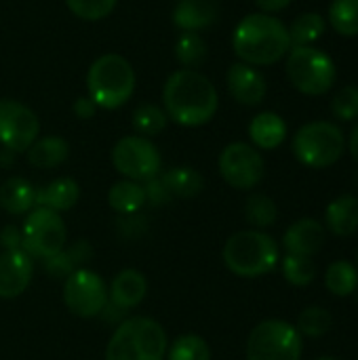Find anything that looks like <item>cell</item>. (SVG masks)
Returning <instances> with one entry per match:
<instances>
[{
    "mask_svg": "<svg viewBox=\"0 0 358 360\" xmlns=\"http://www.w3.org/2000/svg\"><path fill=\"white\" fill-rule=\"evenodd\" d=\"M219 108L215 84L198 70L173 72L162 89V110L169 120L181 127H203L213 120Z\"/></svg>",
    "mask_w": 358,
    "mask_h": 360,
    "instance_id": "6da1fadb",
    "label": "cell"
},
{
    "mask_svg": "<svg viewBox=\"0 0 358 360\" xmlns=\"http://www.w3.org/2000/svg\"><path fill=\"white\" fill-rule=\"evenodd\" d=\"M232 49L243 63L274 65L291 49L289 27L270 13H251L234 27Z\"/></svg>",
    "mask_w": 358,
    "mask_h": 360,
    "instance_id": "7a4b0ae2",
    "label": "cell"
},
{
    "mask_svg": "<svg viewBox=\"0 0 358 360\" xmlns=\"http://www.w3.org/2000/svg\"><path fill=\"white\" fill-rule=\"evenodd\" d=\"M167 348L169 340L158 321L131 316L114 329L106 346V360H165Z\"/></svg>",
    "mask_w": 358,
    "mask_h": 360,
    "instance_id": "3957f363",
    "label": "cell"
},
{
    "mask_svg": "<svg viewBox=\"0 0 358 360\" xmlns=\"http://www.w3.org/2000/svg\"><path fill=\"white\" fill-rule=\"evenodd\" d=\"M222 259L234 276L260 278L279 266V245L264 230H243L226 240Z\"/></svg>",
    "mask_w": 358,
    "mask_h": 360,
    "instance_id": "277c9868",
    "label": "cell"
},
{
    "mask_svg": "<svg viewBox=\"0 0 358 360\" xmlns=\"http://www.w3.org/2000/svg\"><path fill=\"white\" fill-rule=\"evenodd\" d=\"M135 84L133 65L116 53L97 57L87 72V95L103 110L122 108L133 97Z\"/></svg>",
    "mask_w": 358,
    "mask_h": 360,
    "instance_id": "5b68a950",
    "label": "cell"
},
{
    "mask_svg": "<svg viewBox=\"0 0 358 360\" xmlns=\"http://www.w3.org/2000/svg\"><path fill=\"white\" fill-rule=\"evenodd\" d=\"M295 158L310 169H327L346 152L344 131L329 120H314L298 129L291 141Z\"/></svg>",
    "mask_w": 358,
    "mask_h": 360,
    "instance_id": "8992f818",
    "label": "cell"
},
{
    "mask_svg": "<svg viewBox=\"0 0 358 360\" xmlns=\"http://www.w3.org/2000/svg\"><path fill=\"white\" fill-rule=\"evenodd\" d=\"M287 78L289 82L304 95H325L331 91L338 78V70L333 59L308 44V46H291L287 53Z\"/></svg>",
    "mask_w": 358,
    "mask_h": 360,
    "instance_id": "52a82bcc",
    "label": "cell"
},
{
    "mask_svg": "<svg viewBox=\"0 0 358 360\" xmlns=\"http://www.w3.org/2000/svg\"><path fill=\"white\" fill-rule=\"evenodd\" d=\"M302 352L300 331L281 319L262 321L247 340V360H302Z\"/></svg>",
    "mask_w": 358,
    "mask_h": 360,
    "instance_id": "ba28073f",
    "label": "cell"
},
{
    "mask_svg": "<svg viewBox=\"0 0 358 360\" xmlns=\"http://www.w3.org/2000/svg\"><path fill=\"white\" fill-rule=\"evenodd\" d=\"M112 165L124 179L143 184L160 175L162 156L152 139L141 135H127L114 143Z\"/></svg>",
    "mask_w": 358,
    "mask_h": 360,
    "instance_id": "9c48e42d",
    "label": "cell"
},
{
    "mask_svg": "<svg viewBox=\"0 0 358 360\" xmlns=\"http://www.w3.org/2000/svg\"><path fill=\"white\" fill-rule=\"evenodd\" d=\"M21 234L25 253L40 259L53 257L55 253L65 249L68 243V230L61 215L44 207H34L27 213L21 226Z\"/></svg>",
    "mask_w": 358,
    "mask_h": 360,
    "instance_id": "30bf717a",
    "label": "cell"
},
{
    "mask_svg": "<svg viewBox=\"0 0 358 360\" xmlns=\"http://www.w3.org/2000/svg\"><path fill=\"white\" fill-rule=\"evenodd\" d=\"M219 175L234 190H253L266 175V162L257 148L245 141L228 143L219 154Z\"/></svg>",
    "mask_w": 358,
    "mask_h": 360,
    "instance_id": "8fae6325",
    "label": "cell"
},
{
    "mask_svg": "<svg viewBox=\"0 0 358 360\" xmlns=\"http://www.w3.org/2000/svg\"><path fill=\"white\" fill-rule=\"evenodd\" d=\"M63 304L80 319H95L108 304V285L97 272L80 268L63 281Z\"/></svg>",
    "mask_w": 358,
    "mask_h": 360,
    "instance_id": "7c38bea8",
    "label": "cell"
},
{
    "mask_svg": "<svg viewBox=\"0 0 358 360\" xmlns=\"http://www.w3.org/2000/svg\"><path fill=\"white\" fill-rule=\"evenodd\" d=\"M40 133V120L32 108L17 99H0V146L19 154L25 152Z\"/></svg>",
    "mask_w": 358,
    "mask_h": 360,
    "instance_id": "4fadbf2b",
    "label": "cell"
},
{
    "mask_svg": "<svg viewBox=\"0 0 358 360\" xmlns=\"http://www.w3.org/2000/svg\"><path fill=\"white\" fill-rule=\"evenodd\" d=\"M34 259L25 251L0 253V300L19 297L32 283Z\"/></svg>",
    "mask_w": 358,
    "mask_h": 360,
    "instance_id": "5bb4252c",
    "label": "cell"
},
{
    "mask_svg": "<svg viewBox=\"0 0 358 360\" xmlns=\"http://www.w3.org/2000/svg\"><path fill=\"white\" fill-rule=\"evenodd\" d=\"M226 84H228V91L230 95L241 103V105H260L264 99H266V93H268V84H266V78L264 74L249 65V63H232L228 68V74H226Z\"/></svg>",
    "mask_w": 358,
    "mask_h": 360,
    "instance_id": "9a60e30c",
    "label": "cell"
},
{
    "mask_svg": "<svg viewBox=\"0 0 358 360\" xmlns=\"http://www.w3.org/2000/svg\"><path fill=\"white\" fill-rule=\"evenodd\" d=\"M327 240V230L321 221L312 217L298 219L291 224L283 236V247L291 255H302V257H314Z\"/></svg>",
    "mask_w": 358,
    "mask_h": 360,
    "instance_id": "2e32d148",
    "label": "cell"
},
{
    "mask_svg": "<svg viewBox=\"0 0 358 360\" xmlns=\"http://www.w3.org/2000/svg\"><path fill=\"white\" fill-rule=\"evenodd\" d=\"M146 293H148L146 276L139 270L127 268L114 276V281L108 289V304H112L114 308H118L122 312H129L143 302Z\"/></svg>",
    "mask_w": 358,
    "mask_h": 360,
    "instance_id": "e0dca14e",
    "label": "cell"
},
{
    "mask_svg": "<svg viewBox=\"0 0 358 360\" xmlns=\"http://www.w3.org/2000/svg\"><path fill=\"white\" fill-rule=\"evenodd\" d=\"M219 8V0H177L171 17L181 32H200L217 21Z\"/></svg>",
    "mask_w": 358,
    "mask_h": 360,
    "instance_id": "ac0fdd59",
    "label": "cell"
},
{
    "mask_svg": "<svg viewBox=\"0 0 358 360\" xmlns=\"http://www.w3.org/2000/svg\"><path fill=\"white\" fill-rule=\"evenodd\" d=\"M80 198V186L72 177H57L42 188H36V207L51 209L55 213H63L74 209Z\"/></svg>",
    "mask_w": 358,
    "mask_h": 360,
    "instance_id": "d6986e66",
    "label": "cell"
},
{
    "mask_svg": "<svg viewBox=\"0 0 358 360\" xmlns=\"http://www.w3.org/2000/svg\"><path fill=\"white\" fill-rule=\"evenodd\" d=\"M249 137L257 150H276L287 139V122L276 112H260L249 122Z\"/></svg>",
    "mask_w": 358,
    "mask_h": 360,
    "instance_id": "ffe728a7",
    "label": "cell"
},
{
    "mask_svg": "<svg viewBox=\"0 0 358 360\" xmlns=\"http://www.w3.org/2000/svg\"><path fill=\"white\" fill-rule=\"evenodd\" d=\"M325 230L335 236H352L358 232V198L352 194L338 196L327 205Z\"/></svg>",
    "mask_w": 358,
    "mask_h": 360,
    "instance_id": "44dd1931",
    "label": "cell"
},
{
    "mask_svg": "<svg viewBox=\"0 0 358 360\" xmlns=\"http://www.w3.org/2000/svg\"><path fill=\"white\" fill-rule=\"evenodd\" d=\"M91 257H93V247L87 240H76L74 245H70L68 249H61L53 257L42 259V264H44L46 274L65 281L72 272L84 268V264Z\"/></svg>",
    "mask_w": 358,
    "mask_h": 360,
    "instance_id": "7402d4cb",
    "label": "cell"
},
{
    "mask_svg": "<svg viewBox=\"0 0 358 360\" xmlns=\"http://www.w3.org/2000/svg\"><path fill=\"white\" fill-rule=\"evenodd\" d=\"M0 207L11 215H25L36 207V186L25 177H8L0 186Z\"/></svg>",
    "mask_w": 358,
    "mask_h": 360,
    "instance_id": "603a6c76",
    "label": "cell"
},
{
    "mask_svg": "<svg viewBox=\"0 0 358 360\" xmlns=\"http://www.w3.org/2000/svg\"><path fill=\"white\" fill-rule=\"evenodd\" d=\"M27 162L36 169H55L70 156V143L59 135L38 137L27 150Z\"/></svg>",
    "mask_w": 358,
    "mask_h": 360,
    "instance_id": "cb8c5ba5",
    "label": "cell"
},
{
    "mask_svg": "<svg viewBox=\"0 0 358 360\" xmlns=\"http://www.w3.org/2000/svg\"><path fill=\"white\" fill-rule=\"evenodd\" d=\"M108 205L118 215H135L146 205V192L139 181L120 179L108 192Z\"/></svg>",
    "mask_w": 358,
    "mask_h": 360,
    "instance_id": "d4e9b609",
    "label": "cell"
},
{
    "mask_svg": "<svg viewBox=\"0 0 358 360\" xmlns=\"http://www.w3.org/2000/svg\"><path fill=\"white\" fill-rule=\"evenodd\" d=\"M171 198H196L205 190L203 175L192 167H173L160 175Z\"/></svg>",
    "mask_w": 358,
    "mask_h": 360,
    "instance_id": "484cf974",
    "label": "cell"
},
{
    "mask_svg": "<svg viewBox=\"0 0 358 360\" xmlns=\"http://www.w3.org/2000/svg\"><path fill=\"white\" fill-rule=\"evenodd\" d=\"M209 55L207 42L198 32H181L175 40V59L186 70H198Z\"/></svg>",
    "mask_w": 358,
    "mask_h": 360,
    "instance_id": "4316f807",
    "label": "cell"
},
{
    "mask_svg": "<svg viewBox=\"0 0 358 360\" xmlns=\"http://www.w3.org/2000/svg\"><path fill=\"white\" fill-rule=\"evenodd\" d=\"M325 287L335 297H348L358 291V270L346 259L333 262L325 272Z\"/></svg>",
    "mask_w": 358,
    "mask_h": 360,
    "instance_id": "83f0119b",
    "label": "cell"
},
{
    "mask_svg": "<svg viewBox=\"0 0 358 360\" xmlns=\"http://www.w3.org/2000/svg\"><path fill=\"white\" fill-rule=\"evenodd\" d=\"M131 124H133V129H135L137 135L150 139V137L160 135L167 129L169 116L156 103H141L139 108H135V112L131 116Z\"/></svg>",
    "mask_w": 358,
    "mask_h": 360,
    "instance_id": "f1b7e54d",
    "label": "cell"
},
{
    "mask_svg": "<svg viewBox=\"0 0 358 360\" xmlns=\"http://www.w3.org/2000/svg\"><path fill=\"white\" fill-rule=\"evenodd\" d=\"M327 30V21L319 13H304L289 25L291 46H308L314 44Z\"/></svg>",
    "mask_w": 358,
    "mask_h": 360,
    "instance_id": "f546056e",
    "label": "cell"
},
{
    "mask_svg": "<svg viewBox=\"0 0 358 360\" xmlns=\"http://www.w3.org/2000/svg\"><path fill=\"white\" fill-rule=\"evenodd\" d=\"M245 217L253 226V230H266L276 224L279 207L266 194H251L245 202Z\"/></svg>",
    "mask_w": 358,
    "mask_h": 360,
    "instance_id": "4dcf8cb0",
    "label": "cell"
},
{
    "mask_svg": "<svg viewBox=\"0 0 358 360\" xmlns=\"http://www.w3.org/2000/svg\"><path fill=\"white\" fill-rule=\"evenodd\" d=\"M329 23L340 36H358V0H333L329 6Z\"/></svg>",
    "mask_w": 358,
    "mask_h": 360,
    "instance_id": "1f68e13d",
    "label": "cell"
},
{
    "mask_svg": "<svg viewBox=\"0 0 358 360\" xmlns=\"http://www.w3.org/2000/svg\"><path fill=\"white\" fill-rule=\"evenodd\" d=\"M165 360H211V350L205 338L196 333L179 335L169 348Z\"/></svg>",
    "mask_w": 358,
    "mask_h": 360,
    "instance_id": "d6a6232c",
    "label": "cell"
},
{
    "mask_svg": "<svg viewBox=\"0 0 358 360\" xmlns=\"http://www.w3.org/2000/svg\"><path fill=\"white\" fill-rule=\"evenodd\" d=\"M331 325H333V316L327 308L310 306L302 310V314L298 316L295 329L300 331V335H306V338H323L331 329Z\"/></svg>",
    "mask_w": 358,
    "mask_h": 360,
    "instance_id": "836d02e7",
    "label": "cell"
},
{
    "mask_svg": "<svg viewBox=\"0 0 358 360\" xmlns=\"http://www.w3.org/2000/svg\"><path fill=\"white\" fill-rule=\"evenodd\" d=\"M283 276L289 285L293 287H308L317 278V266L312 257H302V255H291L287 253L283 257Z\"/></svg>",
    "mask_w": 358,
    "mask_h": 360,
    "instance_id": "e575fe53",
    "label": "cell"
},
{
    "mask_svg": "<svg viewBox=\"0 0 358 360\" xmlns=\"http://www.w3.org/2000/svg\"><path fill=\"white\" fill-rule=\"evenodd\" d=\"M331 112L342 122L358 120V86L346 84L331 97Z\"/></svg>",
    "mask_w": 358,
    "mask_h": 360,
    "instance_id": "d590c367",
    "label": "cell"
},
{
    "mask_svg": "<svg viewBox=\"0 0 358 360\" xmlns=\"http://www.w3.org/2000/svg\"><path fill=\"white\" fill-rule=\"evenodd\" d=\"M118 0H65L68 8L84 21H99L106 19L114 8Z\"/></svg>",
    "mask_w": 358,
    "mask_h": 360,
    "instance_id": "8d00e7d4",
    "label": "cell"
},
{
    "mask_svg": "<svg viewBox=\"0 0 358 360\" xmlns=\"http://www.w3.org/2000/svg\"><path fill=\"white\" fill-rule=\"evenodd\" d=\"M141 186H143V192H146V202H150L154 207H160V205H167L171 200V194H169L167 186L162 184L160 175L143 181Z\"/></svg>",
    "mask_w": 358,
    "mask_h": 360,
    "instance_id": "74e56055",
    "label": "cell"
},
{
    "mask_svg": "<svg viewBox=\"0 0 358 360\" xmlns=\"http://www.w3.org/2000/svg\"><path fill=\"white\" fill-rule=\"evenodd\" d=\"M0 247L4 251H25L23 249V234H21V228L17 226H6L2 228L0 232Z\"/></svg>",
    "mask_w": 358,
    "mask_h": 360,
    "instance_id": "f35d334b",
    "label": "cell"
},
{
    "mask_svg": "<svg viewBox=\"0 0 358 360\" xmlns=\"http://www.w3.org/2000/svg\"><path fill=\"white\" fill-rule=\"evenodd\" d=\"M72 110H74V116H76V118H80V120H89V118H93V116H95V112H97L99 108L95 105V101H93L89 95H84V97H78V99L74 101Z\"/></svg>",
    "mask_w": 358,
    "mask_h": 360,
    "instance_id": "ab89813d",
    "label": "cell"
},
{
    "mask_svg": "<svg viewBox=\"0 0 358 360\" xmlns=\"http://www.w3.org/2000/svg\"><path fill=\"white\" fill-rule=\"evenodd\" d=\"M293 0H255V4L260 6L262 13H279L283 8H287Z\"/></svg>",
    "mask_w": 358,
    "mask_h": 360,
    "instance_id": "60d3db41",
    "label": "cell"
},
{
    "mask_svg": "<svg viewBox=\"0 0 358 360\" xmlns=\"http://www.w3.org/2000/svg\"><path fill=\"white\" fill-rule=\"evenodd\" d=\"M348 148H350V154H352V158L358 162V124L352 129V133H350V139H348Z\"/></svg>",
    "mask_w": 358,
    "mask_h": 360,
    "instance_id": "b9f144b4",
    "label": "cell"
},
{
    "mask_svg": "<svg viewBox=\"0 0 358 360\" xmlns=\"http://www.w3.org/2000/svg\"><path fill=\"white\" fill-rule=\"evenodd\" d=\"M13 162H15V152L2 148L0 150V167H13Z\"/></svg>",
    "mask_w": 358,
    "mask_h": 360,
    "instance_id": "7bdbcfd3",
    "label": "cell"
},
{
    "mask_svg": "<svg viewBox=\"0 0 358 360\" xmlns=\"http://www.w3.org/2000/svg\"><path fill=\"white\" fill-rule=\"evenodd\" d=\"M317 360H338V359H333V356H321V359H317Z\"/></svg>",
    "mask_w": 358,
    "mask_h": 360,
    "instance_id": "ee69618b",
    "label": "cell"
},
{
    "mask_svg": "<svg viewBox=\"0 0 358 360\" xmlns=\"http://www.w3.org/2000/svg\"><path fill=\"white\" fill-rule=\"evenodd\" d=\"M357 262H358V253H357Z\"/></svg>",
    "mask_w": 358,
    "mask_h": 360,
    "instance_id": "f6af8a7d",
    "label": "cell"
}]
</instances>
